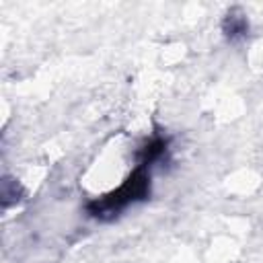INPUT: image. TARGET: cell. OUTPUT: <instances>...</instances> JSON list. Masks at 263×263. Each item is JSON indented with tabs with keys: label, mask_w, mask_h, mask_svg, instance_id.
Masks as SVG:
<instances>
[{
	"label": "cell",
	"mask_w": 263,
	"mask_h": 263,
	"mask_svg": "<svg viewBox=\"0 0 263 263\" xmlns=\"http://www.w3.org/2000/svg\"><path fill=\"white\" fill-rule=\"evenodd\" d=\"M152 191V168L136 164L134 171L123 179L119 187L101 197H92L84 203V212L88 218L97 222H111L119 218L127 208L142 203L150 197Z\"/></svg>",
	"instance_id": "6da1fadb"
},
{
	"label": "cell",
	"mask_w": 263,
	"mask_h": 263,
	"mask_svg": "<svg viewBox=\"0 0 263 263\" xmlns=\"http://www.w3.org/2000/svg\"><path fill=\"white\" fill-rule=\"evenodd\" d=\"M168 152H171V138L166 134L154 132L136 150V164L154 168L158 162H162V160L168 158Z\"/></svg>",
	"instance_id": "7a4b0ae2"
},
{
	"label": "cell",
	"mask_w": 263,
	"mask_h": 263,
	"mask_svg": "<svg viewBox=\"0 0 263 263\" xmlns=\"http://www.w3.org/2000/svg\"><path fill=\"white\" fill-rule=\"evenodd\" d=\"M222 33H224L228 43L245 41L251 33V25H249L247 14L240 8H230L222 18Z\"/></svg>",
	"instance_id": "3957f363"
}]
</instances>
